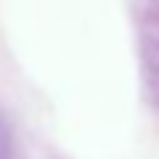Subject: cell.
<instances>
[{
	"label": "cell",
	"instance_id": "1",
	"mask_svg": "<svg viewBox=\"0 0 159 159\" xmlns=\"http://www.w3.org/2000/svg\"><path fill=\"white\" fill-rule=\"evenodd\" d=\"M133 32L143 98L159 111V0H133Z\"/></svg>",
	"mask_w": 159,
	"mask_h": 159
},
{
	"label": "cell",
	"instance_id": "2",
	"mask_svg": "<svg viewBox=\"0 0 159 159\" xmlns=\"http://www.w3.org/2000/svg\"><path fill=\"white\" fill-rule=\"evenodd\" d=\"M16 148H13V133L11 125L6 122V117L0 114V159H13Z\"/></svg>",
	"mask_w": 159,
	"mask_h": 159
}]
</instances>
